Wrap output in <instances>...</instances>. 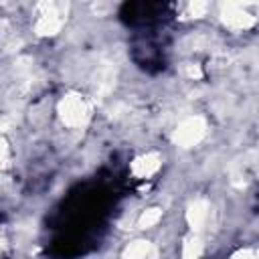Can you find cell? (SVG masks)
<instances>
[{
	"instance_id": "cell-1",
	"label": "cell",
	"mask_w": 259,
	"mask_h": 259,
	"mask_svg": "<svg viewBox=\"0 0 259 259\" xmlns=\"http://www.w3.org/2000/svg\"><path fill=\"white\" fill-rule=\"evenodd\" d=\"M257 255H255V249H251V247H245V249H239L237 253H233L229 259H255Z\"/></svg>"
}]
</instances>
